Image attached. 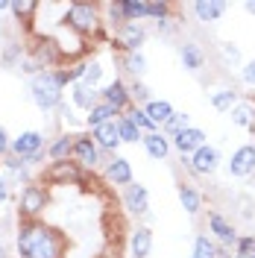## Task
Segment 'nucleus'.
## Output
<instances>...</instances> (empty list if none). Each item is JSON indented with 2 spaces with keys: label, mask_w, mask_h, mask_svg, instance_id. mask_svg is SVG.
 <instances>
[{
  "label": "nucleus",
  "mask_w": 255,
  "mask_h": 258,
  "mask_svg": "<svg viewBox=\"0 0 255 258\" xmlns=\"http://www.w3.org/2000/svg\"><path fill=\"white\" fill-rule=\"evenodd\" d=\"M18 258H65L68 238L44 220H21L15 232Z\"/></svg>",
  "instance_id": "nucleus-1"
},
{
  "label": "nucleus",
  "mask_w": 255,
  "mask_h": 258,
  "mask_svg": "<svg viewBox=\"0 0 255 258\" xmlns=\"http://www.w3.org/2000/svg\"><path fill=\"white\" fill-rule=\"evenodd\" d=\"M62 24L82 38H97V32L103 30V15L97 3H71L65 9Z\"/></svg>",
  "instance_id": "nucleus-2"
},
{
  "label": "nucleus",
  "mask_w": 255,
  "mask_h": 258,
  "mask_svg": "<svg viewBox=\"0 0 255 258\" xmlns=\"http://www.w3.org/2000/svg\"><path fill=\"white\" fill-rule=\"evenodd\" d=\"M30 97L32 103L41 109V112H53V109H59L65 100V88L62 82L56 80V71H41V74H35L30 80Z\"/></svg>",
  "instance_id": "nucleus-3"
},
{
  "label": "nucleus",
  "mask_w": 255,
  "mask_h": 258,
  "mask_svg": "<svg viewBox=\"0 0 255 258\" xmlns=\"http://www.w3.org/2000/svg\"><path fill=\"white\" fill-rule=\"evenodd\" d=\"M47 206H50V191L41 182H30V185L21 188V197H18V217L21 220H41Z\"/></svg>",
  "instance_id": "nucleus-4"
},
{
  "label": "nucleus",
  "mask_w": 255,
  "mask_h": 258,
  "mask_svg": "<svg viewBox=\"0 0 255 258\" xmlns=\"http://www.w3.org/2000/svg\"><path fill=\"white\" fill-rule=\"evenodd\" d=\"M85 182V167L77 164L74 159L65 161H50L41 170V185L44 188H59V185H80Z\"/></svg>",
  "instance_id": "nucleus-5"
},
{
  "label": "nucleus",
  "mask_w": 255,
  "mask_h": 258,
  "mask_svg": "<svg viewBox=\"0 0 255 258\" xmlns=\"http://www.w3.org/2000/svg\"><path fill=\"white\" fill-rule=\"evenodd\" d=\"M53 41H56V47H59L65 62H82V56L88 53V38H82L74 30H68L62 21H59V27L53 32Z\"/></svg>",
  "instance_id": "nucleus-6"
},
{
  "label": "nucleus",
  "mask_w": 255,
  "mask_h": 258,
  "mask_svg": "<svg viewBox=\"0 0 255 258\" xmlns=\"http://www.w3.org/2000/svg\"><path fill=\"white\" fill-rule=\"evenodd\" d=\"M182 164L191 170V173H197V176H211L217 167H220V150L217 147H200L194 156H188V159H182Z\"/></svg>",
  "instance_id": "nucleus-7"
},
{
  "label": "nucleus",
  "mask_w": 255,
  "mask_h": 258,
  "mask_svg": "<svg viewBox=\"0 0 255 258\" xmlns=\"http://www.w3.org/2000/svg\"><path fill=\"white\" fill-rule=\"evenodd\" d=\"M35 64L41 68V71H59L62 68V53L56 47V41H53V35H38V41H35V47L30 53Z\"/></svg>",
  "instance_id": "nucleus-8"
},
{
  "label": "nucleus",
  "mask_w": 255,
  "mask_h": 258,
  "mask_svg": "<svg viewBox=\"0 0 255 258\" xmlns=\"http://www.w3.org/2000/svg\"><path fill=\"white\" fill-rule=\"evenodd\" d=\"M71 159L82 164L85 170H94L103 164V153H100V147L94 144V138H91V132L88 135H77V141H74V156Z\"/></svg>",
  "instance_id": "nucleus-9"
},
{
  "label": "nucleus",
  "mask_w": 255,
  "mask_h": 258,
  "mask_svg": "<svg viewBox=\"0 0 255 258\" xmlns=\"http://www.w3.org/2000/svg\"><path fill=\"white\" fill-rule=\"evenodd\" d=\"M112 41H114L117 50L135 53V50H141V44L147 41V30H144V24H123L120 30L112 32Z\"/></svg>",
  "instance_id": "nucleus-10"
},
{
  "label": "nucleus",
  "mask_w": 255,
  "mask_h": 258,
  "mask_svg": "<svg viewBox=\"0 0 255 258\" xmlns=\"http://www.w3.org/2000/svg\"><path fill=\"white\" fill-rule=\"evenodd\" d=\"M229 167V176L235 179H246L255 173V144H243L232 153V159L226 161Z\"/></svg>",
  "instance_id": "nucleus-11"
},
{
  "label": "nucleus",
  "mask_w": 255,
  "mask_h": 258,
  "mask_svg": "<svg viewBox=\"0 0 255 258\" xmlns=\"http://www.w3.org/2000/svg\"><path fill=\"white\" fill-rule=\"evenodd\" d=\"M208 232H211V238L220 243V246H232L235 249V243H238V229L232 226V220H226L220 211H208Z\"/></svg>",
  "instance_id": "nucleus-12"
},
{
  "label": "nucleus",
  "mask_w": 255,
  "mask_h": 258,
  "mask_svg": "<svg viewBox=\"0 0 255 258\" xmlns=\"http://www.w3.org/2000/svg\"><path fill=\"white\" fill-rule=\"evenodd\" d=\"M103 103H109L117 114H126L132 109V97H129V82L123 80H112L106 88H100Z\"/></svg>",
  "instance_id": "nucleus-13"
},
{
  "label": "nucleus",
  "mask_w": 255,
  "mask_h": 258,
  "mask_svg": "<svg viewBox=\"0 0 255 258\" xmlns=\"http://www.w3.org/2000/svg\"><path fill=\"white\" fill-rule=\"evenodd\" d=\"M41 150H47V144H44V135L38 132V129H27V132H21L18 138H12V156H18V159H30V156H35V153H41Z\"/></svg>",
  "instance_id": "nucleus-14"
},
{
  "label": "nucleus",
  "mask_w": 255,
  "mask_h": 258,
  "mask_svg": "<svg viewBox=\"0 0 255 258\" xmlns=\"http://www.w3.org/2000/svg\"><path fill=\"white\" fill-rule=\"evenodd\" d=\"M170 144L176 147V153L182 156V159H188V156H194L200 147H206L208 144V135L203 132L200 126H188V129H182L179 135H176Z\"/></svg>",
  "instance_id": "nucleus-15"
},
{
  "label": "nucleus",
  "mask_w": 255,
  "mask_h": 258,
  "mask_svg": "<svg viewBox=\"0 0 255 258\" xmlns=\"http://www.w3.org/2000/svg\"><path fill=\"white\" fill-rule=\"evenodd\" d=\"M91 138H94V144L100 147V153H112V156H117V147L123 144V141H120V132H117V117L109 120V123L94 126L91 129Z\"/></svg>",
  "instance_id": "nucleus-16"
},
{
  "label": "nucleus",
  "mask_w": 255,
  "mask_h": 258,
  "mask_svg": "<svg viewBox=\"0 0 255 258\" xmlns=\"http://www.w3.org/2000/svg\"><path fill=\"white\" fill-rule=\"evenodd\" d=\"M123 209L129 211V214H135V217H147L150 214V194H147V188L144 185H126L123 188Z\"/></svg>",
  "instance_id": "nucleus-17"
},
{
  "label": "nucleus",
  "mask_w": 255,
  "mask_h": 258,
  "mask_svg": "<svg viewBox=\"0 0 255 258\" xmlns=\"http://www.w3.org/2000/svg\"><path fill=\"white\" fill-rule=\"evenodd\" d=\"M71 100H74L77 109L91 112L97 103L103 100V94H100V88H91V85H85V82H77V85H71Z\"/></svg>",
  "instance_id": "nucleus-18"
},
{
  "label": "nucleus",
  "mask_w": 255,
  "mask_h": 258,
  "mask_svg": "<svg viewBox=\"0 0 255 258\" xmlns=\"http://www.w3.org/2000/svg\"><path fill=\"white\" fill-rule=\"evenodd\" d=\"M106 182L109 185H132V164H129V159H123V156H114L109 164H106Z\"/></svg>",
  "instance_id": "nucleus-19"
},
{
  "label": "nucleus",
  "mask_w": 255,
  "mask_h": 258,
  "mask_svg": "<svg viewBox=\"0 0 255 258\" xmlns=\"http://www.w3.org/2000/svg\"><path fill=\"white\" fill-rule=\"evenodd\" d=\"M197 21H203V24H214V21H220L223 12L229 9V3L226 0H197L191 6Z\"/></svg>",
  "instance_id": "nucleus-20"
},
{
  "label": "nucleus",
  "mask_w": 255,
  "mask_h": 258,
  "mask_svg": "<svg viewBox=\"0 0 255 258\" xmlns=\"http://www.w3.org/2000/svg\"><path fill=\"white\" fill-rule=\"evenodd\" d=\"M141 144H144V150H147V156H150V159H156V161H164L167 156H170V147H173L167 135H161V129H159V132L144 135Z\"/></svg>",
  "instance_id": "nucleus-21"
},
{
  "label": "nucleus",
  "mask_w": 255,
  "mask_h": 258,
  "mask_svg": "<svg viewBox=\"0 0 255 258\" xmlns=\"http://www.w3.org/2000/svg\"><path fill=\"white\" fill-rule=\"evenodd\" d=\"M153 249V229L150 226H138L129 235V255L132 258H147Z\"/></svg>",
  "instance_id": "nucleus-22"
},
{
  "label": "nucleus",
  "mask_w": 255,
  "mask_h": 258,
  "mask_svg": "<svg viewBox=\"0 0 255 258\" xmlns=\"http://www.w3.org/2000/svg\"><path fill=\"white\" fill-rule=\"evenodd\" d=\"M74 141H77V135H68V132L56 135V138L47 144V159H50V161H65V159H71V156H74Z\"/></svg>",
  "instance_id": "nucleus-23"
},
{
  "label": "nucleus",
  "mask_w": 255,
  "mask_h": 258,
  "mask_svg": "<svg viewBox=\"0 0 255 258\" xmlns=\"http://www.w3.org/2000/svg\"><path fill=\"white\" fill-rule=\"evenodd\" d=\"M3 164V170H6V179L9 182H24V185H30V164L24 159H18V156H6V159H0Z\"/></svg>",
  "instance_id": "nucleus-24"
},
{
  "label": "nucleus",
  "mask_w": 255,
  "mask_h": 258,
  "mask_svg": "<svg viewBox=\"0 0 255 258\" xmlns=\"http://www.w3.org/2000/svg\"><path fill=\"white\" fill-rule=\"evenodd\" d=\"M179 59H182V68H185V71L197 74V71L203 68V62H206V53H203V47H200L197 41H185V44L179 47Z\"/></svg>",
  "instance_id": "nucleus-25"
},
{
  "label": "nucleus",
  "mask_w": 255,
  "mask_h": 258,
  "mask_svg": "<svg viewBox=\"0 0 255 258\" xmlns=\"http://www.w3.org/2000/svg\"><path fill=\"white\" fill-rule=\"evenodd\" d=\"M144 112L150 114V120H153V123L161 129L167 120H170V117H173L176 109H173V103H170V100H156V97H153V100L144 106Z\"/></svg>",
  "instance_id": "nucleus-26"
},
{
  "label": "nucleus",
  "mask_w": 255,
  "mask_h": 258,
  "mask_svg": "<svg viewBox=\"0 0 255 258\" xmlns=\"http://www.w3.org/2000/svg\"><path fill=\"white\" fill-rule=\"evenodd\" d=\"M179 203H182V209L188 211L191 217H197V214L203 211V194L197 191L194 185L182 182V185H179Z\"/></svg>",
  "instance_id": "nucleus-27"
},
{
  "label": "nucleus",
  "mask_w": 255,
  "mask_h": 258,
  "mask_svg": "<svg viewBox=\"0 0 255 258\" xmlns=\"http://www.w3.org/2000/svg\"><path fill=\"white\" fill-rule=\"evenodd\" d=\"M229 117H232V123H235V126L255 129V103H246V100H240L238 106L229 112Z\"/></svg>",
  "instance_id": "nucleus-28"
},
{
  "label": "nucleus",
  "mask_w": 255,
  "mask_h": 258,
  "mask_svg": "<svg viewBox=\"0 0 255 258\" xmlns=\"http://www.w3.org/2000/svg\"><path fill=\"white\" fill-rule=\"evenodd\" d=\"M208 103H211V109H217V112H232L240 100H238V91H235V88H220V91H211Z\"/></svg>",
  "instance_id": "nucleus-29"
},
{
  "label": "nucleus",
  "mask_w": 255,
  "mask_h": 258,
  "mask_svg": "<svg viewBox=\"0 0 255 258\" xmlns=\"http://www.w3.org/2000/svg\"><path fill=\"white\" fill-rule=\"evenodd\" d=\"M114 117H120V114L114 112V109L109 106V103H103V100H100V103H97L94 109H91V112L85 114V123H88V126L94 129V126H100V123H109V120H114Z\"/></svg>",
  "instance_id": "nucleus-30"
},
{
  "label": "nucleus",
  "mask_w": 255,
  "mask_h": 258,
  "mask_svg": "<svg viewBox=\"0 0 255 258\" xmlns=\"http://www.w3.org/2000/svg\"><path fill=\"white\" fill-rule=\"evenodd\" d=\"M38 9H41V3H35V0H12V9H9V12H12L21 24H32Z\"/></svg>",
  "instance_id": "nucleus-31"
},
{
  "label": "nucleus",
  "mask_w": 255,
  "mask_h": 258,
  "mask_svg": "<svg viewBox=\"0 0 255 258\" xmlns=\"http://www.w3.org/2000/svg\"><path fill=\"white\" fill-rule=\"evenodd\" d=\"M120 64H123V71L132 74L135 80H141L144 71H147V59H144L141 50H135V53H123V56H120Z\"/></svg>",
  "instance_id": "nucleus-32"
},
{
  "label": "nucleus",
  "mask_w": 255,
  "mask_h": 258,
  "mask_svg": "<svg viewBox=\"0 0 255 258\" xmlns=\"http://www.w3.org/2000/svg\"><path fill=\"white\" fill-rule=\"evenodd\" d=\"M123 117H129V123H132V126H138V129H141V135H150V132H159V126H156V123L150 120V114L144 112L141 106H132V109H129L126 114H123Z\"/></svg>",
  "instance_id": "nucleus-33"
},
{
  "label": "nucleus",
  "mask_w": 255,
  "mask_h": 258,
  "mask_svg": "<svg viewBox=\"0 0 255 258\" xmlns=\"http://www.w3.org/2000/svg\"><path fill=\"white\" fill-rule=\"evenodd\" d=\"M191 258H217V241L208 238V235H197L194 238Z\"/></svg>",
  "instance_id": "nucleus-34"
},
{
  "label": "nucleus",
  "mask_w": 255,
  "mask_h": 258,
  "mask_svg": "<svg viewBox=\"0 0 255 258\" xmlns=\"http://www.w3.org/2000/svg\"><path fill=\"white\" fill-rule=\"evenodd\" d=\"M120 6H123L126 24H141L147 18V0H120Z\"/></svg>",
  "instance_id": "nucleus-35"
},
{
  "label": "nucleus",
  "mask_w": 255,
  "mask_h": 258,
  "mask_svg": "<svg viewBox=\"0 0 255 258\" xmlns=\"http://www.w3.org/2000/svg\"><path fill=\"white\" fill-rule=\"evenodd\" d=\"M188 126H191V117H188L185 112H173V117H170V120L161 126V135H167V138L173 141L176 135H179L182 129H188Z\"/></svg>",
  "instance_id": "nucleus-36"
},
{
  "label": "nucleus",
  "mask_w": 255,
  "mask_h": 258,
  "mask_svg": "<svg viewBox=\"0 0 255 258\" xmlns=\"http://www.w3.org/2000/svg\"><path fill=\"white\" fill-rule=\"evenodd\" d=\"M103 9H106V18H103V24H109L112 30H120V27L126 24V15H123V6H120V0H112V3H106Z\"/></svg>",
  "instance_id": "nucleus-37"
},
{
  "label": "nucleus",
  "mask_w": 255,
  "mask_h": 258,
  "mask_svg": "<svg viewBox=\"0 0 255 258\" xmlns=\"http://www.w3.org/2000/svg\"><path fill=\"white\" fill-rule=\"evenodd\" d=\"M117 132H120V141H123V144H138V141L144 138L141 129L132 126V123H129V117H123V114L117 117Z\"/></svg>",
  "instance_id": "nucleus-38"
},
{
  "label": "nucleus",
  "mask_w": 255,
  "mask_h": 258,
  "mask_svg": "<svg viewBox=\"0 0 255 258\" xmlns=\"http://www.w3.org/2000/svg\"><path fill=\"white\" fill-rule=\"evenodd\" d=\"M129 97H132V106H141V109L150 103V100H153L150 88H147L141 80H132V82H129Z\"/></svg>",
  "instance_id": "nucleus-39"
},
{
  "label": "nucleus",
  "mask_w": 255,
  "mask_h": 258,
  "mask_svg": "<svg viewBox=\"0 0 255 258\" xmlns=\"http://www.w3.org/2000/svg\"><path fill=\"white\" fill-rule=\"evenodd\" d=\"M21 59H24L21 41H9V44L3 47V64H21Z\"/></svg>",
  "instance_id": "nucleus-40"
},
{
  "label": "nucleus",
  "mask_w": 255,
  "mask_h": 258,
  "mask_svg": "<svg viewBox=\"0 0 255 258\" xmlns=\"http://www.w3.org/2000/svg\"><path fill=\"white\" fill-rule=\"evenodd\" d=\"M147 18L159 21H170V3H147Z\"/></svg>",
  "instance_id": "nucleus-41"
},
{
  "label": "nucleus",
  "mask_w": 255,
  "mask_h": 258,
  "mask_svg": "<svg viewBox=\"0 0 255 258\" xmlns=\"http://www.w3.org/2000/svg\"><path fill=\"white\" fill-rule=\"evenodd\" d=\"M100 77H103V64L97 62H88V71H85V77H82V82L85 85H91V88H100Z\"/></svg>",
  "instance_id": "nucleus-42"
},
{
  "label": "nucleus",
  "mask_w": 255,
  "mask_h": 258,
  "mask_svg": "<svg viewBox=\"0 0 255 258\" xmlns=\"http://www.w3.org/2000/svg\"><path fill=\"white\" fill-rule=\"evenodd\" d=\"M235 252H243V255H255V235H240L238 243H235Z\"/></svg>",
  "instance_id": "nucleus-43"
},
{
  "label": "nucleus",
  "mask_w": 255,
  "mask_h": 258,
  "mask_svg": "<svg viewBox=\"0 0 255 258\" xmlns=\"http://www.w3.org/2000/svg\"><path fill=\"white\" fill-rule=\"evenodd\" d=\"M240 80L246 82V85H252V88H255V59H249V62L240 68Z\"/></svg>",
  "instance_id": "nucleus-44"
},
{
  "label": "nucleus",
  "mask_w": 255,
  "mask_h": 258,
  "mask_svg": "<svg viewBox=\"0 0 255 258\" xmlns=\"http://www.w3.org/2000/svg\"><path fill=\"white\" fill-rule=\"evenodd\" d=\"M220 53H223L226 62H232V64H238V62H240V50H238V47H232V44H220Z\"/></svg>",
  "instance_id": "nucleus-45"
},
{
  "label": "nucleus",
  "mask_w": 255,
  "mask_h": 258,
  "mask_svg": "<svg viewBox=\"0 0 255 258\" xmlns=\"http://www.w3.org/2000/svg\"><path fill=\"white\" fill-rule=\"evenodd\" d=\"M9 150H12V138H9L6 126H0V159H6V156H9Z\"/></svg>",
  "instance_id": "nucleus-46"
},
{
  "label": "nucleus",
  "mask_w": 255,
  "mask_h": 258,
  "mask_svg": "<svg viewBox=\"0 0 255 258\" xmlns=\"http://www.w3.org/2000/svg\"><path fill=\"white\" fill-rule=\"evenodd\" d=\"M9 200V179L6 176H0V206Z\"/></svg>",
  "instance_id": "nucleus-47"
},
{
  "label": "nucleus",
  "mask_w": 255,
  "mask_h": 258,
  "mask_svg": "<svg viewBox=\"0 0 255 258\" xmlns=\"http://www.w3.org/2000/svg\"><path fill=\"white\" fill-rule=\"evenodd\" d=\"M217 258H232V246H220L217 243Z\"/></svg>",
  "instance_id": "nucleus-48"
},
{
  "label": "nucleus",
  "mask_w": 255,
  "mask_h": 258,
  "mask_svg": "<svg viewBox=\"0 0 255 258\" xmlns=\"http://www.w3.org/2000/svg\"><path fill=\"white\" fill-rule=\"evenodd\" d=\"M243 9H246L249 15H255V0H246V3H243Z\"/></svg>",
  "instance_id": "nucleus-49"
},
{
  "label": "nucleus",
  "mask_w": 255,
  "mask_h": 258,
  "mask_svg": "<svg viewBox=\"0 0 255 258\" xmlns=\"http://www.w3.org/2000/svg\"><path fill=\"white\" fill-rule=\"evenodd\" d=\"M12 9V0H0V12H9Z\"/></svg>",
  "instance_id": "nucleus-50"
},
{
  "label": "nucleus",
  "mask_w": 255,
  "mask_h": 258,
  "mask_svg": "<svg viewBox=\"0 0 255 258\" xmlns=\"http://www.w3.org/2000/svg\"><path fill=\"white\" fill-rule=\"evenodd\" d=\"M6 255H9V249H6V246L0 243V258H6Z\"/></svg>",
  "instance_id": "nucleus-51"
},
{
  "label": "nucleus",
  "mask_w": 255,
  "mask_h": 258,
  "mask_svg": "<svg viewBox=\"0 0 255 258\" xmlns=\"http://www.w3.org/2000/svg\"><path fill=\"white\" fill-rule=\"evenodd\" d=\"M235 258H255V255H243V252H238V255H235Z\"/></svg>",
  "instance_id": "nucleus-52"
}]
</instances>
